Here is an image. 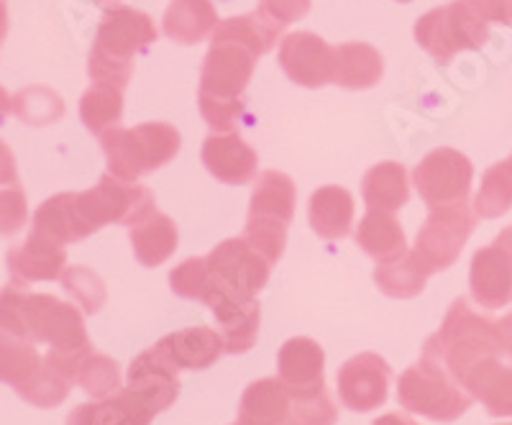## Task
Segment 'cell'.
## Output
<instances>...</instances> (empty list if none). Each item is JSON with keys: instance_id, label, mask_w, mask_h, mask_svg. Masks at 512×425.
Here are the masks:
<instances>
[{"instance_id": "1", "label": "cell", "mask_w": 512, "mask_h": 425, "mask_svg": "<svg viewBox=\"0 0 512 425\" xmlns=\"http://www.w3.org/2000/svg\"><path fill=\"white\" fill-rule=\"evenodd\" d=\"M172 292L185 300H200L216 315L228 354H246L256 344L262 308L256 297L233 290L208 267L205 257H190L169 272Z\"/></svg>"}, {"instance_id": "2", "label": "cell", "mask_w": 512, "mask_h": 425, "mask_svg": "<svg viewBox=\"0 0 512 425\" xmlns=\"http://www.w3.org/2000/svg\"><path fill=\"white\" fill-rule=\"evenodd\" d=\"M0 326L29 336L49 351L93 354L85 318L75 305L44 292H26L13 282L0 292Z\"/></svg>"}, {"instance_id": "3", "label": "cell", "mask_w": 512, "mask_h": 425, "mask_svg": "<svg viewBox=\"0 0 512 425\" xmlns=\"http://www.w3.org/2000/svg\"><path fill=\"white\" fill-rule=\"evenodd\" d=\"M259 54L239 41L213 39L200 75V113L216 134L236 129L244 113V90L254 75Z\"/></svg>"}, {"instance_id": "4", "label": "cell", "mask_w": 512, "mask_h": 425, "mask_svg": "<svg viewBox=\"0 0 512 425\" xmlns=\"http://www.w3.org/2000/svg\"><path fill=\"white\" fill-rule=\"evenodd\" d=\"M154 41H157V26L144 11L128 6L105 11L88 62L93 82L126 88L134 72V57L146 47H152Z\"/></svg>"}, {"instance_id": "5", "label": "cell", "mask_w": 512, "mask_h": 425, "mask_svg": "<svg viewBox=\"0 0 512 425\" xmlns=\"http://www.w3.org/2000/svg\"><path fill=\"white\" fill-rule=\"evenodd\" d=\"M338 408L328 390L295 392L280 377L251 382L241 397V425H333Z\"/></svg>"}, {"instance_id": "6", "label": "cell", "mask_w": 512, "mask_h": 425, "mask_svg": "<svg viewBox=\"0 0 512 425\" xmlns=\"http://www.w3.org/2000/svg\"><path fill=\"white\" fill-rule=\"evenodd\" d=\"M397 400L408 413L436 423H451L472 408L474 397L456 382L438 351L425 341L418 364L405 369L397 379Z\"/></svg>"}, {"instance_id": "7", "label": "cell", "mask_w": 512, "mask_h": 425, "mask_svg": "<svg viewBox=\"0 0 512 425\" xmlns=\"http://www.w3.org/2000/svg\"><path fill=\"white\" fill-rule=\"evenodd\" d=\"M428 344L438 351L446 369L454 374L459 385L479 361L502 354L497 323L474 313L469 308V300L464 297L451 303L441 323V331L428 338Z\"/></svg>"}, {"instance_id": "8", "label": "cell", "mask_w": 512, "mask_h": 425, "mask_svg": "<svg viewBox=\"0 0 512 425\" xmlns=\"http://www.w3.org/2000/svg\"><path fill=\"white\" fill-rule=\"evenodd\" d=\"M100 144L108 159V172L121 180L136 182L139 177L172 162L180 152L182 139L172 123L152 121L134 129L118 126L100 136Z\"/></svg>"}, {"instance_id": "9", "label": "cell", "mask_w": 512, "mask_h": 425, "mask_svg": "<svg viewBox=\"0 0 512 425\" xmlns=\"http://www.w3.org/2000/svg\"><path fill=\"white\" fill-rule=\"evenodd\" d=\"M297 205L295 182L285 172L267 169L259 175L251 193L249 221L244 239L254 246L269 264L280 262L287 244V226L292 223Z\"/></svg>"}, {"instance_id": "10", "label": "cell", "mask_w": 512, "mask_h": 425, "mask_svg": "<svg viewBox=\"0 0 512 425\" xmlns=\"http://www.w3.org/2000/svg\"><path fill=\"white\" fill-rule=\"evenodd\" d=\"M487 36V21L469 0H451L448 6L428 11L415 24V41L438 62H448L461 49H479Z\"/></svg>"}, {"instance_id": "11", "label": "cell", "mask_w": 512, "mask_h": 425, "mask_svg": "<svg viewBox=\"0 0 512 425\" xmlns=\"http://www.w3.org/2000/svg\"><path fill=\"white\" fill-rule=\"evenodd\" d=\"M477 226V213L469 203L431 208L415 239V254L431 272H443L459 259L461 249Z\"/></svg>"}, {"instance_id": "12", "label": "cell", "mask_w": 512, "mask_h": 425, "mask_svg": "<svg viewBox=\"0 0 512 425\" xmlns=\"http://www.w3.org/2000/svg\"><path fill=\"white\" fill-rule=\"evenodd\" d=\"M474 167L469 157L456 149H433L415 167L413 182L428 208H443L469 200Z\"/></svg>"}, {"instance_id": "13", "label": "cell", "mask_w": 512, "mask_h": 425, "mask_svg": "<svg viewBox=\"0 0 512 425\" xmlns=\"http://www.w3.org/2000/svg\"><path fill=\"white\" fill-rule=\"evenodd\" d=\"M149 203H154L149 187L121 180L111 172L100 177L93 190L77 193V210L93 233L108 223H126L128 226V221Z\"/></svg>"}, {"instance_id": "14", "label": "cell", "mask_w": 512, "mask_h": 425, "mask_svg": "<svg viewBox=\"0 0 512 425\" xmlns=\"http://www.w3.org/2000/svg\"><path fill=\"white\" fill-rule=\"evenodd\" d=\"M392 369L379 354L351 356L338 369V397L349 410L369 413L387 402Z\"/></svg>"}, {"instance_id": "15", "label": "cell", "mask_w": 512, "mask_h": 425, "mask_svg": "<svg viewBox=\"0 0 512 425\" xmlns=\"http://www.w3.org/2000/svg\"><path fill=\"white\" fill-rule=\"evenodd\" d=\"M280 67L292 82L303 88H323L333 82L336 70V47L310 31H297L280 41Z\"/></svg>"}, {"instance_id": "16", "label": "cell", "mask_w": 512, "mask_h": 425, "mask_svg": "<svg viewBox=\"0 0 512 425\" xmlns=\"http://www.w3.org/2000/svg\"><path fill=\"white\" fill-rule=\"evenodd\" d=\"M205 259H208V267L213 269L226 285H231L233 290L244 292V295L256 297L264 287H267L269 267H272V264H269L244 236L221 241Z\"/></svg>"}, {"instance_id": "17", "label": "cell", "mask_w": 512, "mask_h": 425, "mask_svg": "<svg viewBox=\"0 0 512 425\" xmlns=\"http://www.w3.org/2000/svg\"><path fill=\"white\" fill-rule=\"evenodd\" d=\"M6 262L13 285L26 287L29 282L59 280L67 267V251L44 233L31 231L29 239L8 249Z\"/></svg>"}, {"instance_id": "18", "label": "cell", "mask_w": 512, "mask_h": 425, "mask_svg": "<svg viewBox=\"0 0 512 425\" xmlns=\"http://www.w3.org/2000/svg\"><path fill=\"white\" fill-rule=\"evenodd\" d=\"M469 290L474 303L487 310L512 303V254L500 244H489L474 254L469 269Z\"/></svg>"}, {"instance_id": "19", "label": "cell", "mask_w": 512, "mask_h": 425, "mask_svg": "<svg viewBox=\"0 0 512 425\" xmlns=\"http://www.w3.org/2000/svg\"><path fill=\"white\" fill-rule=\"evenodd\" d=\"M180 369L152 346L149 351L136 356L128 367V390H134L141 400H146L157 413L167 410L180 397Z\"/></svg>"}, {"instance_id": "20", "label": "cell", "mask_w": 512, "mask_h": 425, "mask_svg": "<svg viewBox=\"0 0 512 425\" xmlns=\"http://www.w3.org/2000/svg\"><path fill=\"white\" fill-rule=\"evenodd\" d=\"M128 236L134 254L144 267H159L167 262L177 249L180 233L175 221L157 208V203H149L141 208L131 221H128Z\"/></svg>"}, {"instance_id": "21", "label": "cell", "mask_w": 512, "mask_h": 425, "mask_svg": "<svg viewBox=\"0 0 512 425\" xmlns=\"http://www.w3.org/2000/svg\"><path fill=\"white\" fill-rule=\"evenodd\" d=\"M203 164L216 180L226 185H249L256 177L259 157L236 131L210 134L203 141Z\"/></svg>"}, {"instance_id": "22", "label": "cell", "mask_w": 512, "mask_h": 425, "mask_svg": "<svg viewBox=\"0 0 512 425\" xmlns=\"http://www.w3.org/2000/svg\"><path fill=\"white\" fill-rule=\"evenodd\" d=\"M323 367H326L323 346L308 336L290 338L287 344H282L280 354H277L280 379L295 392L326 390Z\"/></svg>"}, {"instance_id": "23", "label": "cell", "mask_w": 512, "mask_h": 425, "mask_svg": "<svg viewBox=\"0 0 512 425\" xmlns=\"http://www.w3.org/2000/svg\"><path fill=\"white\" fill-rule=\"evenodd\" d=\"M154 415L157 410L126 387L116 395L77 405L67 415V425H152Z\"/></svg>"}, {"instance_id": "24", "label": "cell", "mask_w": 512, "mask_h": 425, "mask_svg": "<svg viewBox=\"0 0 512 425\" xmlns=\"http://www.w3.org/2000/svg\"><path fill=\"white\" fill-rule=\"evenodd\" d=\"M157 349L167 356L177 369H208L213 367L226 351L223 336L213 328L195 326L169 333L157 344Z\"/></svg>"}, {"instance_id": "25", "label": "cell", "mask_w": 512, "mask_h": 425, "mask_svg": "<svg viewBox=\"0 0 512 425\" xmlns=\"http://www.w3.org/2000/svg\"><path fill=\"white\" fill-rule=\"evenodd\" d=\"M474 400H479L495 418H512V367H505L497 356H487L466 374L461 382Z\"/></svg>"}, {"instance_id": "26", "label": "cell", "mask_w": 512, "mask_h": 425, "mask_svg": "<svg viewBox=\"0 0 512 425\" xmlns=\"http://www.w3.org/2000/svg\"><path fill=\"white\" fill-rule=\"evenodd\" d=\"M308 218L320 239H344L354 226V198L349 190L338 185L320 187L310 195Z\"/></svg>"}, {"instance_id": "27", "label": "cell", "mask_w": 512, "mask_h": 425, "mask_svg": "<svg viewBox=\"0 0 512 425\" xmlns=\"http://www.w3.org/2000/svg\"><path fill=\"white\" fill-rule=\"evenodd\" d=\"M356 244L377 259V264H392L408 254L405 231L387 210H367L356 228Z\"/></svg>"}, {"instance_id": "28", "label": "cell", "mask_w": 512, "mask_h": 425, "mask_svg": "<svg viewBox=\"0 0 512 425\" xmlns=\"http://www.w3.org/2000/svg\"><path fill=\"white\" fill-rule=\"evenodd\" d=\"M31 231L44 233V236H49V239L62 246L88 239L93 233L85 226L80 210H77V193H59L54 198L44 200L34 213V228Z\"/></svg>"}, {"instance_id": "29", "label": "cell", "mask_w": 512, "mask_h": 425, "mask_svg": "<svg viewBox=\"0 0 512 425\" xmlns=\"http://www.w3.org/2000/svg\"><path fill=\"white\" fill-rule=\"evenodd\" d=\"M36 341L0 326V382L21 390L44 369V356L36 349Z\"/></svg>"}, {"instance_id": "30", "label": "cell", "mask_w": 512, "mask_h": 425, "mask_svg": "<svg viewBox=\"0 0 512 425\" xmlns=\"http://www.w3.org/2000/svg\"><path fill=\"white\" fill-rule=\"evenodd\" d=\"M384 72L382 54L364 41H349L336 47L333 82L346 90H367L377 85Z\"/></svg>"}, {"instance_id": "31", "label": "cell", "mask_w": 512, "mask_h": 425, "mask_svg": "<svg viewBox=\"0 0 512 425\" xmlns=\"http://www.w3.org/2000/svg\"><path fill=\"white\" fill-rule=\"evenodd\" d=\"M218 24L216 6L210 0H172L164 13V34L180 44H198Z\"/></svg>"}, {"instance_id": "32", "label": "cell", "mask_w": 512, "mask_h": 425, "mask_svg": "<svg viewBox=\"0 0 512 425\" xmlns=\"http://www.w3.org/2000/svg\"><path fill=\"white\" fill-rule=\"evenodd\" d=\"M361 195L369 210H387L395 213L410 200L408 169L397 162L374 164L364 180H361Z\"/></svg>"}, {"instance_id": "33", "label": "cell", "mask_w": 512, "mask_h": 425, "mask_svg": "<svg viewBox=\"0 0 512 425\" xmlns=\"http://www.w3.org/2000/svg\"><path fill=\"white\" fill-rule=\"evenodd\" d=\"M431 274L433 272L425 267L423 259L415 251H408L397 262L377 264V269H374V282H377L384 295L408 300V297L420 295L425 290V282H428Z\"/></svg>"}, {"instance_id": "34", "label": "cell", "mask_w": 512, "mask_h": 425, "mask_svg": "<svg viewBox=\"0 0 512 425\" xmlns=\"http://www.w3.org/2000/svg\"><path fill=\"white\" fill-rule=\"evenodd\" d=\"M123 116V90L105 82H93V88L82 95L80 118L93 131L95 136H103L108 131L121 126Z\"/></svg>"}, {"instance_id": "35", "label": "cell", "mask_w": 512, "mask_h": 425, "mask_svg": "<svg viewBox=\"0 0 512 425\" xmlns=\"http://www.w3.org/2000/svg\"><path fill=\"white\" fill-rule=\"evenodd\" d=\"M280 34V26L269 24L267 18L259 16V13H249V16H233L221 21L216 31H213V39L239 41V44L254 49L262 57V54H267L277 44Z\"/></svg>"}, {"instance_id": "36", "label": "cell", "mask_w": 512, "mask_h": 425, "mask_svg": "<svg viewBox=\"0 0 512 425\" xmlns=\"http://www.w3.org/2000/svg\"><path fill=\"white\" fill-rule=\"evenodd\" d=\"M512 208V159L489 167L482 177L474 213L479 218H500Z\"/></svg>"}, {"instance_id": "37", "label": "cell", "mask_w": 512, "mask_h": 425, "mask_svg": "<svg viewBox=\"0 0 512 425\" xmlns=\"http://www.w3.org/2000/svg\"><path fill=\"white\" fill-rule=\"evenodd\" d=\"M11 111L16 113L26 126H47L64 116V103L54 90L44 85H34L11 98Z\"/></svg>"}, {"instance_id": "38", "label": "cell", "mask_w": 512, "mask_h": 425, "mask_svg": "<svg viewBox=\"0 0 512 425\" xmlns=\"http://www.w3.org/2000/svg\"><path fill=\"white\" fill-rule=\"evenodd\" d=\"M77 385L93 397H108L116 395L121 390V372L113 359L103 354H90L82 361L80 374H77Z\"/></svg>"}, {"instance_id": "39", "label": "cell", "mask_w": 512, "mask_h": 425, "mask_svg": "<svg viewBox=\"0 0 512 425\" xmlns=\"http://www.w3.org/2000/svg\"><path fill=\"white\" fill-rule=\"evenodd\" d=\"M64 290L75 297L77 303L85 308V313H98L100 305L105 303V287L95 272L85 267H67L62 272Z\"/></svg>"}, {"instance_id": "40", "label": "cell", "mask_w": 512, "mask_h": 425, "mask_svg": "<svg viewBox=\"0 0 512 425\" xmlns=\"http://www.w3.org/2000/svg\"><path fill=\"white\" fill-rule=\"evenodd\" d=\"M29 221V205L21 185L0 190V236H13Z\"/></svg>"}, {"instance_id": "41", "label": "cell", "mask_w": 512, "mask_h": 425, "mask_svg": "<svg viewBox=\"0 0 512 425\" xmlns=\"http://www.w3.org/2000/svg\"><path fill=\"white\" fill-rule=\"evenodd\" d=\"M308 11L310 0H262L256 13L267 18L269 24L285 29V26L300 21Z\"/></svg>"}, {"instance_id": "42", "label": "cell", "mask_w": 512, "mask_h": 425, "mask_svg": "<svg viewBox=\"0 0 512 425\" xmlns=\"http://www.w3.org/2000/svg\"><path fill=\"white\" fill-rule=\"evenodd\" d=\"M474 11L492 24L512 26V0H469Z\"/></svg>"}, {"instance_id": "43", "label": "cell", "mask_w": 512, "mask_h": 425, "mask_svg": "<svg viewBox=\"0 0 512 425\" xmlns=\"http://www.w3.org/2000/svg\"><path fill=\"white\" fill-rule=\"evenodd\" d=\"M13 185H18L16 159H13V152L6 146V141L0 139V187Z\"/></svg>"}, {"instance_id": "44", "label": "cell", "mask_w": 512, "mask_h": 425, "mask_svg": "<svg viewBox=\"0 0 512 425\" xmlns=\"http://www.w3.org/2000/svg\"><path fill=\"white\" fill-rule=\"evenodd\" d=\"M497 331H500L502 354H507L512 359V313H507L502 321H497Z\"/></svg>"}, {"instance_id": "45", "label": "cell", "mask_w": 512, "mask_h": 425, "mask_svg": "<svg viewBox=\"0 0 512 425\" xmlns=\"http://www.w3.org/2000/svg\"><path fill=\"white\" fill-rule=\"evenodd\" d=\"M372 425H418V423H415V420L405 413H387V415H382V418L374 420Z\"/></svg>"}, {"instance_id": "46", "label": "cell", "mask_w": 512, "mask_h": 425, "mask_svg": "<svg viewBox=\"0 0 512 425\" xmlns=\"http://www.w3.org/2000/svg\"><path fill=\"white\" fill-rule=\"evenodd\" d=\"M11 113V95L6 93V90L0 88V121Z\"/></svg>"}, {"instance_id": "47", "label": "cell", "mask_w": 512, "mask_h": 425, "mask_svg": "<svg viewBox=\"0 0 512 425\" xmlns=\"http://www.w3.org/2000/svg\"><path fill=\"white\" fill-rule=\"evenodd\" d=\"M8 34V11H6V3L0 0V41L6 39Z\"/></svg>"}, {"instance_id": "48", "label": "cell", "mask_w": 512, "mask_h": 425, "mask_svg": "<svg viewBox=\"0 0 512 425\" xmlns=\"http://www.w3.org/2000/svg\"><path fill=\"white\" fill-rule=\"evenodd\" d=\"M497 244H500L502 249H507L512 254V226L505 228V231H502L500 236H497Z\"/></svg>"}, {"instance_id": "49", "label": "cell", "mask_w": 512, "mask_h": 425, "mask_svg": "<svg viewBox=\"0 0 512 425\" xmlns=\"http://www.w3.org/2000/svg\"><path fill=\"white\" fill-rule=\"evenodd\" d=\"M98 3H116V0H98Z\"/></svg>"}, {"instance_id": "50", "label": "cell", "mask_w": 512, "mask_h": 425, "mask_svg": "<svg viewBox=\"0 0 512 425\" xmlns=\"http://www.w3.org/2000/svg\"><path fill=\"white\" fill-rule=\"evenodd\" d=\"M400 3H410V0H400Z\"/></svg>"}, {"instance_id": "51", "label": "cell", "mask_w": 512, "mask_h": 425, "mask_svg": "<svg viewBox=\"0 0 512 425\" xmlns=\"http://www.w3.org/2000/svg\"><path fill=\"white\" fill-rule=\"evenodd\" d=\"M510 159H512V157H510Z\"/></svg>"}, {"instance_id": "52", "label": "cell", "mask_w": 512, "mask_h": 425, "mask_svg": "<svg viewBox=\"0 0 512 425\" xmlns=\"http://www.w3.org/2000/svg\"><path fill=\"white\" fill-rule=\"evenodd\" d=\"M239 425H241V423H239Z\"/></svg>"}, {"instance_id": "53", "label": "cell", "mask_w": 512, "mask_h": 425, "mask_svg": "<svg viewBox=\"0 0 512 425\" xmlns=\"http://www.w3.org/2000/svg\"><path fill=\"white\" fill-rule=\"evenodd\" d=\"M510 425H512V423H510Z\"/></svg>"}]
</instances>
